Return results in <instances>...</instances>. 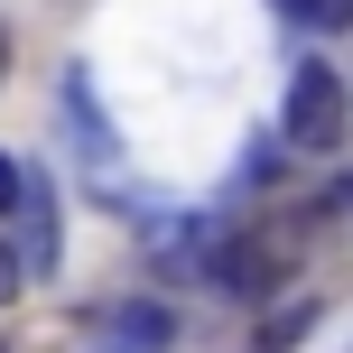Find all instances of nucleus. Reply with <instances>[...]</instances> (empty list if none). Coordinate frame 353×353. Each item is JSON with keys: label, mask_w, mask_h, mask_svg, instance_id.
<instances>
[{"label": "nucleus", "mask_w": 353, "mask_h": 353, "mask_svg": "<svg viewBox=\"0 0 353 353\" xmlns=\"http://www.w3.org/2000/svg\"><path fill=\"white\" fill-rule=\"evenodd\" d=\"M307 270V214H261V223L223 232L214 242V279L232 288V298H270L279 279H298Z\"/></svg>", "instance_id": "f257e3e1"}, {"label": "nucleus", "mask_w": 353, "mask_h": 353, "mask_svg": "<svg viewBox=\"0 0 353 353\" xmlns=\"http://www.w3.org/2000/svg\"><path fill=\"white\" fill-rule=\"evenodd\" d=\"M279 130H288V149H344V130H353V93H344V74H335V65H298Z\"/></svg>", "instance_id": "f03ea898"}, {"label": "nucleus", "mask_w": 353, "mask_h": 353, "mask_svg": "<svg viewBox=\"0 0 353 353\" xmlns=\"http://www.w3.org/2000/svg\"><path fill=\"white\" fill-rule=\"evenodd\" d=\"M93 344H103V353H168L176 344V316L149 307V298H121V307L93 316Z\"/></svg>", "instance_id": "7ed1b4c3"}, {"label": "nucleus", "mask_w": 353, "mask_h": 353, "mask_svg": "<svg viewBox=\"0 0 353 353\" xmlns=\"http://www.w3.org/2000/svg\"><path fill=\"white\" fill-rule=\"evenodd\" d=\"M19 223H28V279H47L56 270V186H47V168H28V186H19Z\"/></svg>", "instance_id": "20e7f679"}, {"label": "nucleus", "mask_w": 353, "mask_h": 353, "mask_svg": "<svg viewBox=\"0 0 353 353\" xmlns=\"http://www.w3.org/2000/svg\"><path fill=\"white\" fill-rule=\"evenodd\" d=\"M307 316H316V307H279V316H270V335H261V353H288L307 335Z\"/></svg>", "instance_id": "39448f33"}, {"label": "nucleus", "mask_w": 353, "mask_h": 353, "mask_svg": "<svg viewBox=\"0 0 353 353\" xmlns=\"http://www.w3.org/2000/svg\"><path fill=\"white\" fill-rule=\"evenodd\" d=\"M307 28H353V0H288Z\"/></svg>", "instance_id": "423d86ee"}, {"label": "nucleus", "mask_w": 353, "mask_h": 353, "mask_svg": "<svg viewBox=\"0 0 353 353\" xmlns=\"http://www.w3.org/2000/svg\"><path fill=\"white\" fill-rule=\"evenodd\" d=\"M19 279H28V261H19V251H10V242H0V307H10V298H19Z\"/></svg>", "instance_id": "0eeeda50"}, {"label": "nucleus", "mask_w": 353, "mask_h": 353, "mask_svg": "<svg viewBox=\"0 0 353 353\" xmlns=\"http://www.w3.org/2000/svg\"><path fill=\"white\" fill-rule=\"evenodd\" d=\"M19 186H28V168H19V159H0V214H19Z\"/></svg>", "instance_id": "6e6552de"}]
</instances>
